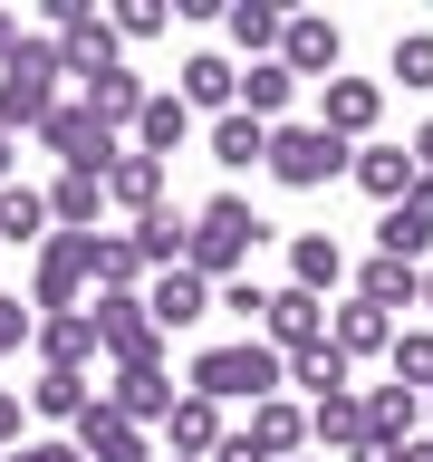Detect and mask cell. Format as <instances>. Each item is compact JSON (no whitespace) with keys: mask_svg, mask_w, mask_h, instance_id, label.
<instances>
[{"mask_svg":"<svg viewBox=\"0 0 433 462\" xmlns=\"http://www.w3.org/2000/svg\"><path fill=\"white\" fill-rule=\"evenodd\" d=\"M260 241H270V222L251 212V193H212V202H193V251H183V270H202V280L222 289V280L251 270Z\"/></svg>","mask_w":433,"mask_h":462,"instance_id":"1","label":"cell"},{"mask_svg":"<svg viewBox=\"0 0 433 462\" xmlns=\"http://www.w3.org/2000/svg\"><path fill=\"white\" fill-rule=\"evenodd\" d=\"M193 395H212V404H270V395H289V356L270 337H222V346L193 356Z\"/></svg>","mask_w":433,"mask_h":462,"instance_id":"2","label":"cell"},{"mask_svg":"<svg viewBox=\"0 0 433 462\" xmlns=\"http://www.w3.org/2000/svg\"><path fill=\"white\" fill-rule=\"evenodd\" d=\"M58 78H68V58H58V39H20V58L0 68V135H39L68 97H58Z\"/></svg>","mask_w":433,"mask_h":462,"instance_id":"3","label":"cell"},{"mask_svg":"<svg viewBox=\"0 0 433 462\" xmlns=\"http://www.w3.org/2000/svg\"><path fill=\"white\" fill-rule=\"evenodd\" d=\"M97 289V231H58L49 251L29 260V309L39 318H78Z\"/></svg>","mask_w":433,"mask_h":462,"instance_id":"4","label":"cell"},{"mask_svg":"<svg viewBox=\"0 0 433 462\" xmlns=\"http://www.w3.org/2000/svg\"><path fill=\"white\" fill-rule=\"evenodd\" d=\"M337 173H356V144L346 135H327V125H280L270 135V183H289V193H327Z\"/></svg>","mask_w":433,"mask_h":462,"instance_id":"5","label":"cell"},{"mask_svg":"<svg viewBox=\"0 0 433 462\" xmlns=\"http://www.w3.org/2000/svg\"><path fill=\"white\" fill-rule=\"evenodd\" d=\"M87 318H97V346H106L115 366H164V328L144 309V289H97Z\"/></svg>","mask_w":433,"mask_h":462,"instance_id":"6","label":"cell"},{"mask_svg":"<svg viewBox=\"0 0 433 462\" xmlns=\"http://www.w3.org/2000/svg\"><path fill=\"white\" fill-rule=\"evenodd\" d=\"M39 154H58V173H115L125 135H115V125H97V106H87V97H68V106L39 125Z\"/></svg>","mask_w":433,"mask_h":462,"instance_id":"7","label":"cell"},{"mask_svg":"<svg viewBox=\"0 0 433 462\" xmlns=\"http://www.w3.org/2000/svg\"><path fill=\"white\" fill-rule=\"evenodd\" d=\"M280 68H289L299 87H327V78L346 68V29L327 20V10H299V20H289V39H280Z\"/></svg>","mask_w":433,"mask_h":462,"instance_id":"8","label":"cell"},{"mask_svg":"<svg viewBox=\"0 0 433 462\" xmlns=\"http://www.w3.org/2000/svg\"><path fill=\"white\" fill-rule=\"evenodd\" d=\"M318 125L346 144H375V125H385V78H327L318 87Z\"/></svg>","mask_w":433,"mask_h":462,"instance_id":"9","label":"cell"},{"mask_svg":"<svg viewBox=\"0 0 433 462\" xmlns=\"http://www.w3.org/2000/svg\"><path fill=\"white\" fill-rule=\"evenodd\" d=\"M144 309H154L164 337H183V328H202V318L222 309V289L202 280V270H154V280H144Z\"/></svg>","mask_w":433,"mask_h":462,"instance_id":"10","label":"cell"},{"mask_svg":"<svg viewBox=\"0 0 433 462\" xmlns=\"http://www.w3.org/2000/svg\"><path fill=\"white\" fill-rule=\"evenodd\" d=\"M327 318H337V309H327L318 289L280 280V289H270V318H260V337L280 346V356H299V346H318V337H327Z\"/></svg>","mask_w":433,"mask_h":462,"instance_id":"11","label":"cell"},{"mask_svg":"<svg viewBox=\"0 0 433 462\" xmlns=\"http://www.w3.org/2000/svg\"><path fill=\"white\" fill-rule=\"evenodd\" d=\"M68 443H78L87 462H154V433H144L135 414H115L106 395H97V404L78 414V433H68Z\"/></svg>","mask_w":433,"mask_h":462,"instance_id":"12","label":"cell"},{"mask_svg":"<svg viewBox=\"0 0 433 462\" xmlns=\"http://www.w3.org/2000/svg\"><path fill=\"white\" fill-rule=\"evenodd\" d=\"M173 97H183L193 116H231L241 106V68H231L222 49H193L183 68H173Z\"/></svg>","mask_w":433,"mask_h":462,"instance_id":"13","label":"cell"},{"mask_svg":"<svg viewBox=\"0 0 433 462\" xmlns=\"http://www.w3.org/2000/svg\"><path fill=\"white\" fill-rule=\"evenodd\" d=\"M222 443H231V414H222L212 395H193V385H183V404L164 414V453H183V462H212Z\"/></svg>","mask_w":433,"mask_h":462,"instance_id":"14","label":"cell"},{"mask_svg":"<svg viewBox=\"0 0 433 462\" xmlns=\"http://www.w3.org/2000/svg\"><path fill=\"white\" fill-rule=\"evenodd\" d=\"M241 433H251V453H260V462H299V453H318V443H309V404H299V395L251 404V424H241Z\"/></svg>","mask_w":433,"mask_h":462,"instance_id":"15","label":"cell"},{"mask_svg":"<svg viewBox=\"0 0 433 462\" xmlns=\"http://www.w3.org/2000/svg\"><path fill=\"white\" fill-rule=\"evenodd\" d=\"M164 183H173L164 154H135V144H125V154H115V173H106V202L125 212V222H144V212H164Z\"/></svg>","mask_w":433,"mask_h":462,"instance_id":"16","label":"cell"},{"mask_svg":"<svg viewBox=\"0 0 433 462\" xmlns=\"http://www.w3.org/2000/svg\"><path fill=\"white\" fill-rule=\"evenodd\" d=\"M414 433H424V395H414V385H395V375H385V385H366V443H375V453H404Z\"/></svg>","mask_w":433,"mask_h":462,"instance_id":"17","label":"cell"},{"mask_svg":"<svg viewBox=\"0 0 433 462\" xmlns=\"http://www.w3.org/2000/svg\"><path fill=\"white\" fill-rule=\"evenodd\" d=\"M0 241H10V251H49L58 241V212H49V183H10V193H0Z\"/></svg>","mask_w":433,"mask_h":462,"instance_id":"18","label":"cell"},{"mask_svg":"<svg viewBox=\"0 0 433 462\" xmlns=\"http://www.w3.org/2000/svg\"><path fill=\"white\" fill-rule=\"evenodd\" d=\"M375 251H385V260H414V270H424V251H433V183H414V193H404L395 212L375 222Z\"/></svg>","mask_w":433,"mask_h":462,"instance_id":"19","label":"cell"},{"mask_svg":"<svg viewBox=\"0 0 433 462\" xmlns=\"http://www.w3.org/2000/svg\"><path fill=\"white\" fill-rule=\"evenodd\" d=\"M106 404H115V414H135L144 433H164V414H173V404H183V395H173V375H164V366H115Z\"/></svg>","mask_w":433,"mask_h":462,"instance_id":"20","label":"cell"},{"mask_svg":"<svg viewBox=\"0 0 433 462\" xmlns=\"http://www.w3.org/2000/svg\"><path fill=\"white\" fill-rule=\"evenodd\" d=\"M346 183H356L366 202H385V212H395L424 173H414V154H404V144H356V173H346Z\"/></svg>","mask_w":433,"mask_h":462,"instance_id":"21","label":"cell"},{"mask_svg":"<svg viewBox=\"0 0 433 462\" xmlns=\"http://www.w3.org/2000/svg\"><path fill=\"white\" fill-rule=\"evenodd\" d=\"M270 135H280V125H260V116H212V135H202V154H212V164L222 173H251V164H270Z\"/></svg>","mask_w":433,"mask_h":462,"instance_id":"22","label":"cell"},{"mask_svg":"<svg viewBox=\"0 0 433 462\" xmlns=\"http://www.w3.org/2000/svg\"><path fill=\"white\" fill-rule=\"evenodd\" d=\"M78 97H87V106H97V125H115V135H125V144H135L144 106H154V87H144L135 68H106V78H97V87H78Z\"/></svg>","mask_w":433,"mask_h":462,"instance_id":"23","label":"cell"},{"mask_svg":"<svg viewBox=\"0 0 433 462\" xmlns=\"http://www.w3.org/2000/svg\"><path fill=\"white\" fill-rule=\"evenodd\" d=\"M395 337H404V328L385 309H366V299H346V309L327 318V346H337L346 366H356V356H395Z\"/></svg>","mask_w":433,"mask_h":462,"instance_id":"24","label":"cell"},{"mask_svg":"<svg viewBox=\"0 0 433 462\" xmlns=\"http://www.w3.org/2000/svg\"><path fill=\"white\" fill-rule=\"evenodd\" d=\"M309 443H318V453H337V462H356V453H366V395L346 385V395L309 404Z\"/></svg>","mask_w":433,"mask_h":462,"instance_id":"25","label":"cell"},{"mask_svg":"<svg viewBox=\"0 0 433 462\" xmlns=\"http://www.w3.org/2000/svg\"><path fill=\"white\" fill-rule=\"evenodd\" d=\"M97 356H106V346H97V318H39V366H58V375H87L97 366Z\"/></svg>","mask_w":433,"mask_h":462,"instance_id":"26","label":"cell"},{"mask_svg":"<svg viewBox=\"0 0 433 462\" xmlns=\"http://www.w3.org/2000/svg\"><path fill=\"white\" fill-rule=\"evenodd\" d=\"M356 299H366V309H385V318H395V309H424V270H414V260H385V251H375L366 270H356Z\"/></svg>","mask_w":433,"mask_h":462,"instance_id":"27","label":"cell"},{"mask_svg":"<svg viewBox=\"0 0 433 462\" xmlns=\"http://www.w3.org/2000/svg\"><path fill=\"white\" fill-rule=\"evenodd\" d=\"M289 280L327 299V289L346 280V241H337V231H289Z\"/></svg>","mask_w":433,"mask_h":462,"instance_id":"28","label":"cell"},{"mask_svg":"<svg viewBox=\"0 0 433 462\" xmlns=\"http://www.w3.org/2000/svg\"><path fill=\"white\" fill-rule=\"evenodd\" d=\"M125 231H135L144 270H183V251H193V212H183V202H164V212H144V222H125Z\"/></svg>","mask_w":433,"mask_h":462,"instance_id":"29","label":"cell"},{"mask_svg":"<svg viewBox=\"0 0 433 462\" xmlns=\"http://www.w3.org/2000/svg\"><path fill=\"white\" fill-rule=\"evenodd\" d=\"M49 212H58V231H97L115 212V202H106V173H58V183H49Z\"/></svg>","mask_w":433,"mask_h":462,"instance_id":"30","label":"cell"},{"mask_svg":"<svg viewBox=\"0 0 433 462\" xmlns=\"http://www.w3.org/2000/svg\"><path fill=\"white\" fill-rule=\"evenodd\" d=\"M97 395H106V385H87V375H58V366H39V385H29V414H39V424H68V433H78V414H87Z\"/></svg>","mask_w":433,"mask_h":462,"instance_id":"31","label":"cell"},{"mask_svg":"<svg viewBox=\"0 0 433 462\" xmlns=\"http://www.w3.org/2000/svg\"><path fill=\"white\" fill-rule=\"evenodd\" d=\"M222 29H231V49L251 58V68H260V58H280V39H289V20L270 10V0H231V10H222Z\"/></svg>","mask_w":433,"mask_h":462,"instance_id":"32","label":"cell"},{"mask_svg":"<svg viewBox=\"0 0 433 462\" xmlns=\"http://www.w3.org/2000/svg\"><path fill=\"white\" fill-rule=\"evenodd\" d=\"M183 144H193V106H183V97H173V87H154V106H144V125H135V154H183Z\"/></svg>","mask_w":433,"mask_h":462,"instance_id":"33","label":"cell"},{"mask_svg":"<svg viewBox=\"0 0 433 462\" xmlns=\"http://www.w3.org/2000/svg\"><path fill=\"white\" fill-rule=\"evenodd\" d=\"M289 385H299L309 404H327V395H346V385H356V366H346L337 346L318 337V346H299V356H289Z\"/></svg>","mask_w":433,"mask_h":462,"instance_id":"34","label":"cell"},{"mask_svg":"<svg viewBox=\"0 0 433 462\" xmlns=\"http://www.w3.org/2000/svg\"><path fill=\"white\" fill-rule=\"evenodd\" d=\"M289 106H299V78H289L280 58H260V68H241V116H260V125H280Z\"/></svg>","mask_w":433,"mask_h":462,"instance_id":"35","label":"cell"},{"mask_svg":"<svg viewBox=\"0 0 433 462\" xmlns=\"http://www.w3.org/2000/svg\"><path fill=\"white\" fill-rule=\"evenodd\" d=\"M154 270H144L135 231H97V289H144Z\"/></svg>","mask_w":433,"mask_h":462,"instance_id":"36","label":"cell"},{"mask_svg":"<svg viewBox=\"0 0 433 462\" xmlns=\"http://www.w3.org/2000/svg\"><path fill=\"white\" fill-rule=\"evenodd\" d=\"M385 78H395L404 97H424V87H433V29H404L395 58H385Z\"/></svg>","mask_w":433,"mask_h":462,"instance_id":"37","label":"cell"},{"mask_svg":"<svg viewBox=\"0 0 433 462\" xmlns=\"http://www.w3.org/2000/svg\"><path fill=\"white\" fill-rule=\"evenodd\" d=\"M385 366H395V385H414V395L433 404V328H404V337H395V356H385Z\"/></svg>","mask_w":433,"mask_h":462,"instance_id":"38","label":"cell"},{"mask_svg":"<svg viewBox=\"0 0 433 462\" xmlns=\"http://www.w3.org/2000/svg\"><path fill=\"white\" fill-rule=\"evenodd\" d=\"M222 318H241V337H260V318H270V289L241 270V280H222Z\"/></svg>","mask_w":433,"mask_h":462,"instance_id":"39","label":"cell"},{"mask_svg":"<svg viewBox=\"0 0 433 462\" xmlns=\"http://www.w3.org/2000/svg\"><path fill=\"white\" fill-rule=\"evenodd\" d=\"M20 346H39V309H20V299H0V366H10Z\"/></svg>","mask_w":433,"mask_h":462,"instance_id":"40","label":"cell"},{"mask_svg":"<svg viewBox=\"0 0 433 462\" xmlns=\"http://www.w3.org/2000/svg\"><path fill=\"white\" fill-rule=\"evenodd\" d=\"M115 29H125V39H164L173 10H164V0H125V10H115Z\"/></svg>","mask_w":433,"mask_h":462,"instance_id":"41","label":"cell"},{"mask_svg":"<svg viewBox=\"0 0 433 462\" xmlns=\"http://www.w3.org/2000/svg\"><path fill=\"white\" fill-rule=\"evenodd\" d=\"M0 462H87V453H78V443H58V433H29L20 453H0Z\"/></svg>","mask_w":433,"mask_h":462,"instance_id":"42","label":"cell"},{"mask_svg":"<svg viewBox=\"0 0 433 462\" xmlns=\"http://www.w3.org/2000/svg\"><path fill=\"white\" fill-rule=\"evenodd\" d=\"M29 395H10V385H0V453H20V443H29Z\"/></svg>","mask_w":433,"mask_h":462,"instance_id":"43","label":"cell"},{"mask_svg":"<svg viewBox=\"0 0 433 462\" xmlns=\"http://www.w3.org/2000/svg\"><path fill=\"white\" fill-rule=\"evenodd\" d=\"M404 154H414V173H424V183H433V116H424V125H414V135H404Z\"/></svg>","mask_w":433,"mask_h":462,"instance_id":"44","label":"cell"},{"mask_svg":"<svg viewBox=\"0 0 433 462\" xmlns=\"http://www.w3.org/2000/svg\"><path fill=\"white\" fill-rule=\"evenodd\" d=\"M20 183V135H0V193Z\"/></svg>","mask_w":433,"mask_h":462,"instance_id":"45","label":"cell"},{"mask_svg":"<svg viewBox=\"0 0 433 462\" xmlns=\"http://www.w3.org/2000/svg\"><path fill=\"white\" fill-rule=\"evenodd\" d=\"M20 39H29V29L10 20V10H0V68H10V58H20Z\"/></svg>","mask_w":433,"mask_h":462,"instance_id":"46","label":"cell"},{"mask_svg":"<svg viewBox=\"0 0 433 462\" xmlns=\"http://www.w3.org/2000/svg\"><path fill=\"white\" fill-rule=\"evenodd\" d=\"M395 462H433V433H414V443H404V453Z\"/></svg>","mask_w":433,"mask_h":462,"instance_id":"47","label":"cell"},{"mask_svg":"<svg viewBox=\"0 0 433 462\" xmlns=\"http://www.w3.org/2000/svg\"><path fill=\"white\" fill-rule=\"evenodd\" d=\"M424 318H433V260H424Z\"/></svg>","mask_w":433,"mask_h":462,"instance_id":"48","label":"cell"},{"mask_svg":"<svg viewBox=\"0 0 433 462\" xmlns=\"http://www.w3.org/2000/svg\"><path fill=\"white\" fill-rule=\"evenodd\" d=\"M299 462H327V453H299Z\"/></svg>","mask_w":433,"mask_h":462,"instance_id":"49","label":"cell"},{"mask_svg":"<svg viewBox=\"0 0 433 462\" xmlns=\"http://www.w3.org/2000/svg\"><path fill=\"white\" fill-rule=\"evenodd\" d=\"M424 433H433V404H424Z\"/></svg>","mask_w":433,"mask_h":462,"instance_id":"50","label":"cell"},{"mask_svg":"<svg viewBox=\"0 0 433 462\" xmlns=\"http://www.w3.org/2000/svg\"><path fill=\"white\" fill-rule=\"evenodd\" d=\"M164 462H183V453H164Z\"/></svg>","mask_w":433,"mask_h":462,"instance_id":"51","label":"cell"}]
</instances>
